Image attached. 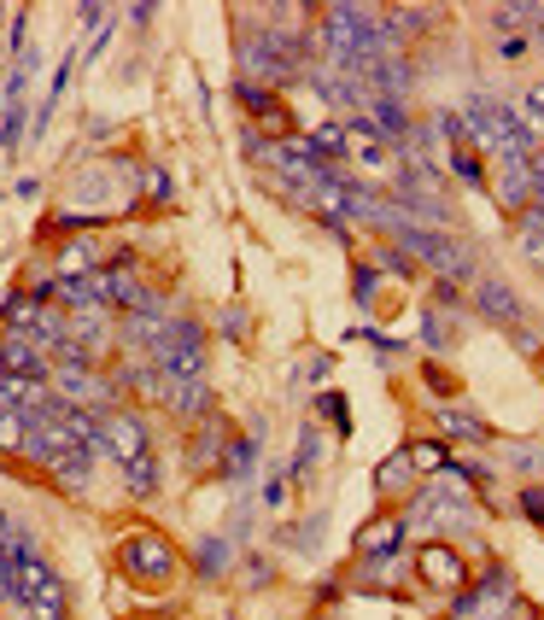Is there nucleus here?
Instances as JSON below:
<instances>
[{
	"label": "nucleus",
	"instance_id": "b1692460",
	"mask_svg": "<svg viewBox=\"0 0 544 620\" xmlns=\"http://www.w3.org/2000/svg\"><path fill=\"white\" fill-rule=\"evenodd\" d=\"M445 170L462 182V188H486V164H480V152L469 141H457V147L445 152Z\"/></svg>",
	"mask_w": 544,
	"mask_h": 620
},
{
	"label": "nucleus",
	"instance_id": "f3484780",
	"mask_svg": "<svg viewBox=\"0 0 544 620\" xmlns=\"http://www.w3.org/2000/svg\"><path fill=\"white\" fill-rule=\"evenodd\" d=\"M228 568H235V538H228V533H206L194 545V573H199V580H228Z\"/></svg>",
	"mask_w": 544,
	"mask_h": 620
},
{
	"label": "nucleus",
	"instance_id": "0eeeda50",
	"mask_svg": "<svg viewBox=\"0 0 544 620\" xmlns=\"http://www.w3.org/2000/svg\"><path fill=\"white\" fill-rule=\"evenodd\" d=\"M357 117H363L386 147H404V141H410V129H416L410 100H393V95H363V112H357Z\"/></svg>",
	"mask_w": 544,
	"mask_h": 620
},
{
	"label": "nucleus",
	"instance_id": "473e14b6",
	"mask_svg": "<svg viewBox=\"0 0 544 620\" xmlns=\"http://www.w3.org/2000/svg\"><path fill=\"white\" fill-rule=\"evenodd\" d=\"M375 293H381V270H375V263H351V305L369 310V305H375Z\"/></svg>",
	"mask_w": 544,
	"mask_h": 620
},
{
	"label": "nucleus",
	"instance_id": "de8ad7c7",
	"mask_svg": "<svg viewBox=\"0 0 544 620\" xmlns=\"http://www.w3.org/2000/svg\"><path fill=\"white\" fill-rule=\"evenodd\" d=\"M123 12H129V24H135V29H147V24H152V12H159V7H152V0H141V7H123Z\"/></svg>",
	"mask_w": 544,
	"mask_h": 620
},
{
	"label": "nucleus",
	"instance_id": "c9c22d12",
	"mask_svg": "<svg viewBox=\"0 0 544 620\" xmlns=\"http://www.w3.org/2000/svg\"><path fill=\"white\" fill-rule=\"evenodd\" d=\"M29 433V416L24 410H0V451H18Z\"/></svg>",
	"mask_w": 544,
	"mask_h": 620
},
{
	"label": "nucleus",
	"instance_id": "1a4fd4ad",
	"mask_svg": "<svg viewBox=\"0 0 544 620\" xmlns=\"http://www.w3.org/2000/svg\"><path fill=\"white\" fill-rule=\"evenodd\" d=\"M106 451H112L118 462L152 457V427H147V416H135V410H112V416H106Z\"/></svg>",
	"mask_w": 544,
	"mask_h": 620
},
{
	"label": "nucleus",
	"instance_id": "ea45409f",
	"mask_svg": "<svg viewBox=\"0 0 544 620\" xmlns=\"http://www.w3.org/2000/svg\"><path fill=\"white\" fill-rule=\"evenodd\" d=\"M240 147H246V159H252V164H263V159H270V147H275V141L258 129V123H246V129H240Z\"/></svg>",
	"mask_w": 544,
	"mask_h": 620
},
{
	"label": "nucleus",
	"instance_id": "aec40b11",
	"mask_svg": "<svg viewBox=\"0 0 544 620\" xmlns=\"http://www.w3.org/2000/svg\"><path fill=\"white\" fill-rule=\"evenodd\" d=\"M223 451H228V433H223V422H217V416H206V422H199V433H194L188 469H211V462H223Z\"/></svg>",
	"mask_w": 544,
	"mask_h": 620
},
{
	"label": "nucleus",
	"instance_id": "8fccbe9b",
	"mask_svg": "<svg viewBox=\"0 0 544 620\" xmlns=\"http://www.w3.org/2000/svg\"><path fill=\"white\" fill-rule=\"evenodd\" d=\"M533 620H544V615H533Z\"/></svg>",
	"mask_w": 544,
	"mask_h": 620
},
{
	"label": "nucleus",
	"instance_id": "58836bf2",
	"mask_svg": "<svg viewBox=\"0 0 544 620\" xmlns=\"http://www.w3.org/2000/svg\"><path fill=\"white\" fill-rule=\"evenodd\" d=\"M516 509H521L527 521H539V526H544V486H539V480H527V486H521V498H516Z\"/></svg>",
	"mask_w": 544,
	"mask_h": 620
},
{
	"label": "nucleus",
	"instance_id": "09e8293b",
	"mask_svg": "<svg viewBox=\"0 0 544 620\" xmlns=\"http://www.w3.org/2000/svg\"><path fill=\"white\" fill-rule=\"evenodd\" d=\"M539 369H544V351H539Z\"/></svg>",
	"mask_w": 544,
	"mask_h": 620
},
{
	"label": "nucleus",
	"instance_id": "4468645a",
	"mask_svg": "<svg viewBox=\"0 0 544 620\" xmlns=\"http://www.w3.org/2000/svg\"><path fill=\"white\" fill-rule=\"evenodd\" d=\"M492 199H497V211H504L509 223H516V216L533 206V182H527V164H497Z\"/></svg>",
	"mask_w": 544,
	"mask_h": 620
},
{
	"label": "nucleus",
	"instance_id": "37998d69",
	"mask_svg": "<svg viewBox=\"0 0 544 620\" xmlns=\"http://www.w3.org/2000/svg\"><path fill=\"white\" fill-rule=\"evenodd\" d=\"M106 18H112V7H100V0H83V7H76V24L95 29V36L106 29Z\"/></svg>",
	"mask_w": 544,
	"mask_h": 620
},
{
	"label": "nucleus",
	"instance_id": "a19ab883",
	"mask_svg": "<svg viewBox=\"0 0 544 620\" xmlns=\"http://www.w3.org/2000/svg\"><path fill=\"white\" fill-rule=\"evenodd\" d=\"M240 580H246V592H263L275 573H270V562H263V556H246V562H240Z\"/></svg>",
	"mask_w": 544,
	"mask_h": 620
},
{
	"label": "nucleus",
	"instance_id": "412c9836",
	"mask_svg": "<svg viewBox=\"0 0 544 620\" xmlns=\"http://www.w3.org/2000/svg\"><path fill=\"white\" fill-rule=\"evenodd\" d=\"M317 462H322V433H317V422H305L299 427V451H293V462H287L293 486H310V480H317Z\"/></svg>",
	"mask_w": 544,
	"mask_h": 620
},
{
	"label": "nucleus",
	"instance_id": "c85d7f7f",
	"mask_svg": "<svg viewBox=\"0 0 544 620\" xmlns=\"http://www.w3.org/2000/svg\"><path fill=\"white\" fill-rule=\"evenodd\" d=\"M369 252H375V270H386V275H404V282H416V258L404 252V246L381 240V246H369Z\"/></svg>",
	"mask_w": 544,
	"mask_h": 620
},
{
	"label": "nucleus",
	"instance_id": "423d86ee",
	"mask_svg": "<svg viewBox=\"0 0 544 620\" xmlns=\"http://www.w3.org/2000/svg\"><path fill=\"white\" fill-rule=\"evenodd\" d=\"M469 305H474L480 317L492 322V328H509V334H516L521 322H527V305L516 299V287L492 282V275H480V282H474V293H469Z\"/></svg>",
	"mask_w": 544,
	"mask_h": 620
},
{
	"label": "nucleus",
	"instance_id": "cd10ccee",
	"mask_svg": "<svg viewBox=\"0 0 544 620\" xmlns=\"http://www.w3.org/2000/svg\"><path fill=\"white\" fill-rule=\"evenodd\" d=\"M235 100L246 106V117H270L275 112V100H282V95H275V88H263V83H246V76H240V83H235Z\"/></svg>",
	"mask_w": 544,
	"mask_h": 620
},
{
	"label": "nucleus",
	"instance_id": "49530a36",
	"mask_svg": "<svg viewBox=\"0 0 544 620\" xmlns=\"http://www.w3.org/2000/svg\"><path fill=\"white\" fill-rule=\"evenodd\" d=\"M527 48H533L527 36H497V59H509V65H516V59H521Z\"/></svg>",
	"mask_w": 544,
	"mask_h": 620
},
{
	"label": "nucleus",
	"instance_id": "7c9ffc66",
	"mask_svg": "<svg viewBox=\"0 0 544 620\" xmlns=\"http://www.w3.org/2000/svg\"><path fill=\"white\" fill-rule=\"evenodd\" d=\"M135 182H141V194L152 199V206H170V199H176V182H170L164 164H141V176H135Z\"/></svg>",
	"mask_w": 544,
	"mask_h": 620
},
{
	"label": "nucleus",
	"instance_id": "6ab92c4d",
	"mask_svg": "<svg viewBox=\"0 0 544 620\" xmlns=\"http://www.w3.org/2000/svg\"><path fill=\"white\" fill-rule=\"evenodd\" d=\"M416 322H422V346H428V358H445V351L457 346V317H450V310H433V305H428Z\"/></svg>",
	"mask_w": 544,
	"mask_h": 620
},
{
	"label": "nucleus",
	"instance_id": "2eb2a0df",
	"mask_svg": "<svg viewBox=\"0 0 544 620\" xmlns=\"http://www.w3.org/2000/svg\"><path fill=\"white\" fill-rule=\"evenodd\" d=\"M211 386L206 381H170V393H164V410L176 416V422H206L211 416Z\"/></svg>",
	"mask_w": 544,
	"mask_h": 620
},
{
	"label": "nucleus",
	"instance_id": "9b49d317",
	"mask_svg": "<svg viewBox=\"0 0 544 620\" xmlns=\"http://www.w3.org/2000/svg\"><path fill=\"white\" fill-rule=\"evenodd\" d=\"M263 422H252V433H235L228 439V451H223V462H217V480H228V486H246L252 480V469H258V451H263V433H258Z\"/></svg>",
	"mask_w": 544,
	"mask_h": 620
},
{
	"label": "nucleus",
	"instance_id": "72a5a7b5",
	"mask_svg": "<svg viewBox=\"0 0 544 620\" xmlns=\"http://www.w3.org/2000/svg\"><path fill=\"white\" fill-rule=\"evenodd\" d=\"M287 492H293V474H287V462H275L263 474V509H287Z\"/></svg>",
	"mask_w": 544,
	"mask_h": 620
},
{
	"label": "nucleus",
	"instance_id": "39448f33",
	"mask_svg": "<svg viewBox=\"0 0 544 620\" xmlns=\"http://www.w3.org/2000/svg\"><path fill=\"white\" fill-rule=\"evenodd\" d=\"M416 573H422L428 585H440V592H462V585H469L462 550L445 545V538H428V545H416Z\"/></svg>",
	"mask_w": 544,
	"mask_h": 620
},
{
	"label": "nucleus",
	"instance_id": "5701e85b",
	"mask_svg": "<svg viewBox=\"0 0 544 620\" xmlns=\"http://www.w3.org/2000/svg\"><path fill=\"white\" fill-rule=\"evenodd\" d=\"M410 486H416V462H410V451H393L375 469V492L381 498H398V492H410Z\"/></svg>",
	"mask_w": 544,
	"mask_h": 620
},
{
	"label": "nucleus",
	"instance_id": "20e7f679",
	"mask_svg": "<svg viewBox=\"0 0 544 620\" xmlns=\"http://www.w3.org/2000/svg\"><path fill=\"white\" fill-rule=\"evenodd\" d=\"M106 305H118L123 317H152V310H164V317H170L164 293H152L129 263H106Z\"/></svg>",
	"mask_w": 544,
	"mask_h": 620
},
{
	"label": "nucleus",
	"instance_id": "f03ea898",
	"mask_svg": "<svg viewBox=\"0 0 544 620\" xmlns=\"http://www.w3.org/2000/svg\"><path fill=\"white\" fill-rule=\"evenodd\" d=\"M118 568L129 573V580L164 585V580H176L182 556H176V545H170V538L159 533V526H135V533L118 545Z\"/></svg>",
	"mask_w": 544,
	"mask_h": 620
},
{
	"label": "nucleus",
	"instance_id": "a211bd4d",
	"mask_svg": "<svg viewBox=\"0 0 544 620\" xmlns=\"http://www.w3.org/2000/svg\"><path fill=\"white\" fill-rule=\"evenodd\" d=\"M404 545V516H375L357 533V556H393Z\"/></svg>",
	"mask_w": 544,
	"mask_h": 620
},
{
	"label": "nucleus",
	"instance_id": "4c0bfd02",
	"mask_svg": "<svg viewBox=\"0 0 544 620\" xmlns=\"http://www.w3.org/2000/svg\"><path fill=\"white\" fill-rule=\"evenodd\" d=\"M329 369H334V358H329V351H310V358L299 363V375H293V381H299V386H317V381H329Z\"/></svg>",
	"mask_w": 544,
	"mask_h": 620
},
{
	"label": "nucleus",
	"instance_id": "f8f14e48",
	"mask_svg": "<svg viewBox=\"0 0 544 620\" xmlns=\"http://www.w3.org/2000/svg\"><path fill=\"white\" fill-rule=\"evenodd\" d=\"M433 427H440V439H450V445H492L497 439L492 422H480V416L462 410V405H440L433 410Z\"/></svg>",
	"mask_w": 544,
	"mask_h": 620
},
{
	"label": "nucleus",
	"instance_id": "9d476101",
	"mask_svg": "<svg viewBox=\"0 0 544 620\" xmlns=\"http://www.w3.org/2000/svg\"><path fill=\"white\" fill-rule=\"evenodd\" d=\"M100 270H106V240H88V235L65 240L53 258V282H76V275H100Z\"/></svg>",
	"mask_w": 544,
	"mask_h": 620
},
{
	"label": "nucleus",
	"instance_id": "f257e3e1",
	"mask_svg": "<svg viewBox=\"0 0 544 620\" xmlns=\"http://www.w3.org/2000/svg\"><path fill=\"white\" fill-rule=\"evenodd\" d=\"M404 252L416 258V270H433V282H450V287H474L480 282V263H474V246L469 235H457V228H422L416 223L404 240Z\"/></svg>",
	"mask_w": 544,
	"mask_h": 620
},
{
	"label": "nucleus",
	"instance_id": "c03bdc74",
	"mask_svg": "<svg viewBox=\"0 0 544 620\" xmlns=\"http://www.w3.org/2000/svg\"><path fill=\"white\" fill-rule=\"evenodd\" d=\"M24 36H29V12L24 7H12V29H7V48L24 59Z\"/></svg>",
	"mask_w": 544,
	"mask_h": 620
},
{
	"label": "nucleus",
	"instance_id": "ddd939ff",
	"mask_svg": "<svg viewBox=\"0 0 544 620\" xmlns=\"http://www.w3.org/2000/svg\"><path fill=\"white\" fill-rule=\"evenodd\" d=\"M95 462H100V457H88L83 445H71V451H59V457L48 462V474H53V486H59V492L83 498V492L95 486Z\"/></svg>",
	"mask_w": 544,
	"mask_h": 620
},
{
	"label": "nucleus",
	"instance_id": "6e6552de",
	"mask_svg": "<svg viewBox=\"0 0 544 620\" xmlns=\"http://www.w3.org/2000/svg\"><path fill=\"white\" fill-rule=\"evenodd\" d=\"M0 375L53 381V363H48V351H41L29 334H7V328H0Z\"/></svg>",
	"mask_w": 544,
	"mask_h": 620
},
{
	"label": "nucleus",
	"instance_id": "2f4dec72",
	"mask_svg": "<svg viewBox=\"0 0 544 620\" xmlns=\"http://www.w3.org/2000/svg\"><path fill=\"white\" fill-rule=\"evenodd\" d=\"M422 381H428V393H433V398H440V405H450V398H457V393H462V381H457V375H450V369H445L440 358H428V363H422Z\"/></svg>",
	"mask_w": 544,
	"mask_h": 620
},
{
	"label": "nucleus",
	"instance_id": "c756f323",
	"mask_svg": "<svg viewBox=\"0 0 544 620\" xmlns=\"http://www.w3.org/2000/svg\"><path fill=\"white\" fill-rule=\"evenodd\" d=\"M404 451H410L416 474H445V469H450V457H445L440 439H416V445H404Z\"/></svg>",
	"mask_w": 544,
	"mask_h": 620
},
{
	"label": "nucleus",
	"instance_id": "a18cd8bd",
	"mask_svg": "<svg viewBox=\"0 0 544 620\" xmlns=\"http://www.w3.org/2000/svg\"><path fill=\"white\" fill-rule=\"evenodd\" d=\"M433 310H450V317H457V310H462V287H450V282H433Z\"/></svg>",
	"mask_w": 544,
	"mask_h": 620
},
{
	"label": "nucleus",
	"instance_id": "4be33fe9",
	"mask_svg": "<svg viewBox=\"0 0 544 620\" xmlns=\"http://www.w3.org/2000/svg\"><path fill=\"white\" fill-rule=\"evenodd\" d=\"M0 100H7V95H0ZM29 117H36V106H29V100H7V106H0V152H18L24 147Z\"/></svg>",
	"mask_w": 544,
	"mask_h": 620
},
{
	"label": "nucleus",
	"instance_id": "393cba45",
	"mask_svg": "<svg viewBox=\"0 0 544 620\" xmlns=\"http://www.w3.org/2000/svg\"><path fill=\"white\" fill-rule=\"evenodd\" d=\"M123 492H129V498H159V462L152 457H135V462H123Z\"/></svg>",
	"mask_w": 544,
	"mask_h": 620
},
{
	"label": "nucleus",
	"instance_id": "79ce46f5",
	"mask_svg": "<svg viewBox=\"0 0 544 620\" xmlns=\"http://www.w3.org/2000/svg\"><path fill=\"white\" fill-rule=\"evenodd\" d=\"M516 106H521V117L533 123V129H544V83H533V88H527V95H521Z\"/></svg>",
	"mask_w": 544,
	"mask_h": 620
},
{
	"label": "nucleus",
	"instance_id": "bb28decb",
	"mask_svg": "<svg viewBox=\"0 0 544 620\" xmlns=\"http://www.w3.org/2000/svg\"><path fill=\"white\" fill-rule=\"evenodd\" d=\"M310 410H317V416H329V422H334V439H351V410H346V393H334V386H329V393H317V398H310Z\"/></svg>",
	"mask_w": 544,
	"mask_h": 620
},
{
	"label": "nucleus",
	"instance_id": "f704fd0d",
	"mask_svg": "<svg viewBox=\"0 0 544 620\" xmlns=\"http://www.w3.org/2000/svg\"><path fill=\"white\" fill-rule=\"evenodd\" d=\"M217 334H223V339H246V334H252V310H246V305H223Z\"/></svg>",
	"mask_w": 544,
	"mask_h": 620
},
{
	"label": "nucleus",
	"instance_id": "e433bc0d",
	"mask_svg": "<svg viewBox=\"0 0 544 620\" xmlns=\"http://www.w3.org/2000/svg\"><path fill=\"white\" fill-rule=\"evenodd\" d=\"M351 339H369V346H375V351H381L386 363H398V358H404V339H393L386 328H357Z\"/></svg>",
	"mask_w": 544,
	"mask_h": 620
},
{
	"label": "nucleus",
	"instance_id": "dca6fc26",
	"mask_svg": "<svg viewBox=\"0 0 544 620\" xmlns=\"http://www.w3.org/2000/svg\"><path fill=\"white\" fill-rule=\"evenodd\" d=\"M346 159H357L363 170H386L393 164V147H386L363 117H346Z\"/></svg>",
	"mask_w": 544,
	"mask_h": 620
},
{
	"label": "nucleus",
	"instance_id": "a878e982",
	"mask_svg": "<svg viewBox=\"0 0 544 620\" xmlns=\"http://www.w3.org/2000/svg\"><path fill=\"white\" fill-rule=\"evenodd\" d=\"M533 18H539L533 0H509V7H492V29H497V36H527V29H533Z\"/></svg>",
	"mask_w": 544,
	"mask_h": 620
},
{
	"label": "nucleus",
	"instance_id": "7ed1b4c3",
	"mask_svg": "<svg viewBox=\"0 0 544 620\" xmlns=\"http://www.w3.org/2000/svg\"><path fill=\"white\" fill-rule=\"evenodd\" d=\"M152 363H159L164 381H206V328L199 322H170L164 339L152 346Z\"/></svg>",
	"mask_w": 544,
	"mask_h": 620
}]
</instances>
